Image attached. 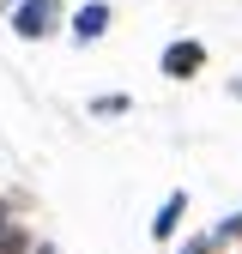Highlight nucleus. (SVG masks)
Masks as SVG:
<instances>
[{
	"mask_svg": "<svg viewBox=\"0 0 242 254\" xmlns=\"http://www.w3.org/2000/svg\"><path fill=\"white\" fill-rule=\"evenodd\" d=\"M182 218H188V188H170L164 194V206L151 212V242H176V230H182Z\"/></svg>",
	"mask_w": 242,
	"mask_h": 254,
	"instance_id": "obj_4",
	"label": "nucleus"
},
{
	"mask_svg": "<svg viewBox=\"0 0 242 254\" xmlns=\"http://www.w3.org/2000/svg\"><path fill=\"white\" fill-rule=\"evenodd\" d=\"M6 6H12V0H0V12H6Z\"/></svg>",
	"mask_w": 242,
	"mask_h": 254,
	"instance_id": "obj_10",
	"label": "nucleus"
},
{
	"mask_svg": "<svg viewBox=\"0 0 242 254\" xmlns=\"http://www.w3.org/2000/svg\"><path fill=\"white\" fill-rule=\"evenodd\" d=\"M6 18H12L18 43H49V37L67 30V0H12Z\"/></svg>",
	"mask_w": 242,
	"mask_h": 254,
	"instance_id": "obj_1",
	"label": "nucleus"
},
{
	"mask_svg": "<svg viewBox=\"0 0 242 254\" xmlns=\"http://www.w3.org/2000/svg\"><path fill=\"white\" fill-rule=\"evenodd\" d=\"M182 254H224V248L212 242V230H206V236H188V242H182Z\"/></svg>",
	"mask_w": 242,
	"mask_h": 254,
	"instance_id": "obj_8",
	"label": "nucleus"
},
{
	"mask_svg": "<svg viewBox=\"0 0 242 254\" xmlns=\"http://www.w3.org/2000/svg\"><path fill=\"white\" fill-rule=\"evenodd\" d=\"M109 24H115V6H109V0H85V6L67 12V37H73L79 49H91V43L109 37Z\"/></svg>",
	"mask_w": 242,
	"mask_h": 254,
	"instance_id": "obj_2",
	"label": "nucleus"
},
{
	"mask_svg": "<svg viewBox=\"0 0 242 254\" xmlns=\"http://www.w3.org/2000/svg\"><path fill=\"white\" fill-rule=\"evenodd\" d=\"M30 254H60V248H55V242H37V248H30Z\"/></svg>",
	"mask_w": 242,
	"mask_h": 254,
	"instance_id": "obj_9",
	"label": "nucleus"
},
{
	"mask_svg": "<svg viewBox=\"0 0 242 254\" xmlns=\"http://www.w3.org/2000/svg\"><path fill=\"white\" fill-rule=\"evenodd\" d=\"M127 109H133V97H127V91H103V97H91V115H97V121L127 115Z\"/></svg>",
	"mask_w": 242,
	"mask_h": 254,
	"instance_id": "obj_6",
	"label": "nucleus"
},
{
	"mask_svg": "<svg viewBox=\"0 0 242 254\" xmlns=\"http://www.w3.org/2000/svg\"><path fill=\"white\" fill-rule=\"evenodd\" d=\"M212 242H218V248H230V242H242V212H230L224 224L212 230Z\"/></svg>",
	"mask_w": 242,
	"mask_h": 254,
	"instance_id": "obj_7",
	"label": "nucleus"
},
{
	"mask_svg": "<svg viewBox=\"0 0 242 254\" xmlns=\"http://www.w3.org/2000/svg\"><path fill=\"white\" fill-rule=\"evenodd\" d=\"M158 67H164V79H200V73H206V43H200V37H176V43L158 55Z\"/></svg>",
	"mask_w": 242,
	"mask_h": 254,
	"instance_id": "obj_3",
	"label": "nucleus"
},
{
	"mask_svg": "<svg viewBox=\"0 0 242 254\" xmlns=\"http://www.w3.org/2000/svg\"><path fill=\"white\" fill-rule=\"evenodd\" d=\"M30 248H37L30 224H18V218H12V206L0 200V254H30Z\"/></svg>",
	"mask_w": 242,
	"mask_h": 254,
	"instance_id": "obj_5",
	"label": "nucleus"
}]
</instances>
